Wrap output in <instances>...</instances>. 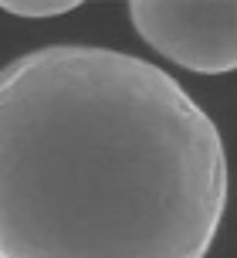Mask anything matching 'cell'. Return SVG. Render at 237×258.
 Returning <instances> with one entry per match:
<instances>
[{"label": "cell", "mask_w": 237, "mask_h": 258, "mask_svg": "<svg viewBox=\"0 0 237 258\" xmlns=\"http://www.w3.org/2000/svg\"><path fill=\"white\" fill-rule=\"evenodd\" d=\"M220 129L159 64L48 44L0 68V258H207Z\"/></svg>", "instance_id": "6da1fadb"}, {"label": "cell", "mask_w": 237, "mask_h": 258, "mask_svg": "<svg viewBox=\"0 0 237 258\" xmlns=\"http://www.w3.org/2000/svg\"><path fill=\"white\" fill-rule=\"evenodd\" d=\"M129 21L139 38L197 75H224L237 68V4H170V0H132Z\"/></svg>", "instance_id": "7a4b0ae2"}, {"label": "cell", "mask_w": 237, "mask_h": 258, "mask_svg": "<svg viewBox=\"0 0 237 258\" xmlns=\"http://www.w3.org/2000/svg\"><path fill=\"white\" fill-rule=\"evenodd\" d=\"M81 7L78 0H0V11L14 17H58Z\"/></svg>", "instance_id": "3957f363"}]
</instances>
